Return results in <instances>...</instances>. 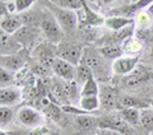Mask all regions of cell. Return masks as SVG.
Masks as SVG:
<instances>
[{"label":"cell","instance_id":"1","mask_svg":"<svg viewBox=\"0 0 153 135\" xmlns=\"http://www.w3.org/2000/svg\"><path fill=\"white\" fill-rule=\"evenodd\" d=\"M40 27L47 41L52 45H59L61 38H63V28L60 27L59 22L51 14V12L47 10L46 13H44V16L41 17Z\"/></svg>","mask_w":153,"mask_h":135},{"label":"cell","instance_id":"2","mask_svg":"<svg viewBox=\"0 0 153 135\" xmlns=\"http://www.w3.org/2000/svg\"><path fill=\"white\" fill-rule=\"evenodd\" d=\"M45 4L47 5V10L51 12V14L56 18V21L59 22V24L63 30H66V31L75 30L76 23H78V18H76L75 12L68 10V9L57 8L55 5H52L50 1H46Z\"/></svg>","mask_w":153,"mask_h":135},{"label":"cell","instance_id":"3","mask_svg":"<svg viewBox=\"0 0 153 135\" xmlns=\"http://www.w3.org/2000/svg\"><path fill=\"white\" fill-rule=\"evenodd\" d=\"M83 59L87 62V65L91 68V70L93 71L94 78L106 79L108 76L107 68L103 62V60L106 59H103L100 52H96L93 50H85L83 54Z\"/></svg>","mask_w":153,"mask_h":135},{"label":"cell","instance_id":"4","mask_svg":"<svg viewBox=\"0 0 153 135\" xmlns=\"http://www.w3.org/2000/svg\"><path fill=\"white\" fill-rule=\"evenodd\" d=\"M84 51L79 45L76 43H65V45H60L56 50V57L64 60L69 64L78 66L80 60L83 59Z\"/></svg>","mask_w":153,"mask_h":135},{"label":"cell","instance_id":"5","mask_svg":"<svg viewBox=\"0 0 153 135\" xmlns=\"http://www.w3.org/2000/svg\"><path fill=\"white\" fill-rule=\"evenodd\" d=\"M97 126L100 129L116 130L124 135H133V129L130 128V125L124 121L121 117H100Z\"/></svg>","mask_w":153,"mask_h":135},{"label":"cell","instance_id":"6","mask_svg":"<svg viewBox=\"0 0 153 135\" xmlns=\"http://www.w3.org/2000/svg\"><path fill=\"white\" fill-rule=\"evenodd\" d=\"M139 62L138 56H123L112 62V71L116 75H126L137 69Z\"/></svg>","mask_w":153,"mask_h":135},{"label":"cell","instance_id":"7","mask_svg":"<svg viewBox=\"0 0 153 135\" xmlns=\"http://www.w3.org/2000/svg\"><path fill=\"white\" fill-rule=\"evenodd\" d=\"M18 119L25 126L28 128H38L40 124L42 122V115L38 112L37 110L25 106L18 111Z\"/></svg>","mask_w":153,"mask_h":135},{"label":"cell","instance_id":"8","mask_svg":"<svg viewBox=\"0 0 153 135\" xmlns=\"http://www.w3.org/2000/svg\"><path fill=\"white\" fill-rule=\"evenodd\" d=\"M52 70L56 76L64 79L65 82H73L76 78V68H74V65L69 64L64 60L56 57V60L52 65Z\"/></svg>","mask_w":153,"mask_h":135},{"label":"cell","instance_id":"9","mask_svg":"<svg viewBox=\"0 0 153 135\" xmlns=\"http://www.w3.org/2000/svg\"><path fill=\"white\" fill-rule=\"evenodd\" d=\"M98 97L105 110H119V96L112 87H103L100 89Z\"/></svg>","mask_w":153,"mask_h":135},{"label":"cell","instance_id":"10","mask_svg":"<svg viewBox=\"0 0 153 135\" xmlns=\"http://www.w3.org/2000/svg\"><path fill=\"white\" fill-rule=\"evenodd\" d=\"M0 43H1V56H10L17 55L21 51L22 45L17 41V38L8 35L5 32H1V37H0Z\"/></svg>","mask_w":153,"mask_h":135},{"label":"cell","instance_id":"11","mask_svg":"<svg viewBox=\"0 0 153 135\" xmlns=\"http://www.w3.org/2000/svg\"><path fill=\"white\" fill-rule=\"evenodd\" d=\"M22 99V92L17 87H5L0 89V103L1 106H13L17 105Z\"/></svg>","mask_w":153,"mask_h":135},{"label":"cell","instance_id":"12","mask_svg":"<svg viewBox=\"0 0 153 135\" xmlns=\"http://www.w3.org/2000/svg\"><path fill=\"white\" fill-rule=\"evenodd\" d=\"M133 22H134V19L131 17L112 16V17L106 18V21H105V26H106L108 30L119 32V31H121V30H124V28H126L129 26H133Z\"/></svg>","mask_w":153,"mask_h":135},{"label":"cell","instance_id":"13","mask_svg":"<svg viewBox=\"0 0 153 135\" xmlns=\"http://www.w3.org/2000/svg\"><path fill=\"white\" fill-rule=\"evenodd\" d=\"M83 10H84V21L83 24L84 26H92V27H100V26H105V19L101 14H98L97 12H94L93 9H91L85 1H83Z\"/></svg>","mask_w":153,"mask_h":135},{"label":"cell","instance_id":"14","mask_svg":"<svg viewBox=\"0 0 153 135\" xmlns=\"http://www.w3.org/2000/svg\"><path fill=\"white\" fill-rule=\"evenodd\" d=\"M35 54L38 57V62L46 68H52V65H54V62L56 60L55 54L47 45H41L36 47Z\"/></svg>","mask_w":153,"mask_h":135},{"label":"cell","instance_id":"15","mask_svg":"<svg viewBox=\"0 0 153 135\" xmlns=\"http://www.w3.org/2000/svg\"><path fill=\"white\" fill-rule=\"evenodd\" d=\"M36 36H37V31H36V28H32V27H26V26H23L21 30H19L17 33H16V37L17 38V41L21 43L22 46H31L35 43L36 41Z\"/></svg>","mask_w":153,"mask_h":135},{"label":"cell","instance_id":"16","mask_svg":"<svg viewBox=\"0 0 153 135\" xmlns=\"http://www.w3.org/2000/svg\"><path fill=\"white\" fill-rule=\"evenodd\" d=\"M1 68L9 71H19L25 66V59L21 55H10V56H1L0 59Z\"/></svg>","mask_w":153,"mask_h":135},{"label":"cell","instance_id":"17","mask_svg":"<svg viewBox=\"0 0 153 135\" xmlns=\"http://www.w3.org/2000/svg\"><path fill=\"white\" fill-rule=\"evenodd\" d=\"M148 103H146L144 101H142L140 98H137L134 96H128V94H123L119 97V110L123 108H147Z\"/></svg>","mask_w":153,"mask_h":135},{"label":"cell","instance_id":"18","mask_svg":"<svg viewBox=\"0 0 153 135\" xmlns=\"http://www.w3.org/2000/svg\"><path fill=\"white\" fill-rule=\"evenodd\" d=\"M98 52L101 54V56L106 60H117L123 57V47L119 45H108V46H103L101 49H98Z\"/></svg>","mask_w":153,"mask_h":135},{"label":"cell","instance_id":"19","mask_svg":"<svg viewBox=\"0 0 153 135\" xmlns=\"http://www.w3.org/2000/svg\"><path fill=\"white\" fill-rule=\"evenodd\" d=\"M1 32H5L8 35H16V33L23 27L21 19L17 17H8L1 19Z\"/></svg>","mask_w":153,"mask_h":135},{"label":"cell","instance_id":"20","mask_svg":"<svg viewBox=\"0 0 153 135\" xmlns=\"http://www.w3.org/2000/svg\"><path fill=\"white\" fill-rule=\"evenodd\" d=\"M121 47H123L124 52L135 56L137 54H139V52L143 50V42L138 37H130L123 42Z\"/></svg>","mask_w":153,"mask_h":135},{"label":"cell","instance_id":"21","mask_svg":"<svg viewBox=\"0 0 153 135\" xmlns=\"http://www.w3.org/2000/svg\"><path fill=\"white\" fill-rule=\"evenodd\" d=\"M80 110L85 111V112H93V111L98 110L101 106V101H100L98 96H88V97H80L79 99Z\"/></svg>","mask_w":153,"mask_h":135},{"label":"cell","instance_id":"22","mask_svg":"<svg viewBox=\"0 0 153 135\" xmlns=\"http://www.w3.org/2000/svg\"><path fill=\"white\" fill-rule=\"evenodd\" d=\"M120 117L131 126L140 124V111L137 108H123L120 110Z\"/></svg>","mask_w":153,"mask_h":135},{"label":"cell","instance_id":"23","mask_svg":"<svg viewBox=\"0 0 153 135\" xmlns=\"http://www.w3.org/2000/svg\"><path fill=\"white\" fill-rule=\"evenodd\" d=\"M76 78H78L79 83H82V84H84L88 79L94 78L93 71L91 70V68L87 65V62L84 61V59L80 60L79 65L76 66Z\"/></svg>","mask_w":153,"mask_h":135},{"label":"cell","instance_id":"24","mask_svg":"<svg viewBox=\"0 0 153 135\" xmlns=\"http://www.w3.org/2000/svg\"><path fill=\"white\" fill-rule=\"evenodd\" d=\"M50 3L57 8L68 9V10H73V12L83 8L82 0H51Z\"/></svg>","mask_w":153,"mask_h":135},{"label":"cell","instance_id":"25","mask_svg":"<svg viewBox=\"0 0 153 135\" xmlns=\"http://www.w3.org/2000/svg\"><path fill=\"white\" fill-rule=\"evenodd\" d=\"M94 125H97V121H94V119L89 115H80V116H76L75 119V126L79 131H87L91 130Z\"/></svg>","mask_w":153,"mask_h":135},{"label":"cell","instance_id":"26","mask_svg":"<svg viewBox=\"0 0 153 135\" xmlns=\"http://www.w3.org/2000/svg\"><path fill=\"white\" fill-rule=\"evenodd\" d=\"M100 94V87L97 84L96 78L88 79L85 83L82 85L80 89V97H88V96H98Z\"/></svg>","mask_w":153,"mask_h":135},{"label":"cell","instance_id":"27","mask_svg":"<svg viewBox=\"0 0 153 135\" xmlns=\"http://www.w3.org/2000/svg\"><path fill=\"white\" fill-rule=\"evenodd\" d=\"M140 125L146 130V133H153V110L144 108L140 111Z\"/></svg>","mask_w":153,"mask_h":135},{"label":"cell","instance_id":"28","mask_svg":"<svg viewBox=\"0 0 153 135\" xmlns=\"http://www.w3.org/2000/svg\"><path fill=\"white\" fill-rule=\"evenodd\" d=\"M19 19H21L23 26L32 27V28H36L41 23V18L38 17L35 12H25V13H22L21 16H19Z\"/></svg>","mask_w":153,"mask_h":135},{"label":"cell","instance_id":"29","mask_svg":"<svg viewBox=\"0 0 153 135\" xmlns=\"http://www.w3.org/2000/svg\"><path fill=\"white\" fill-rule=\"evenodd\" d=\"M151 75H152L151 73L146 71L144 69H143V66H140V69H139V71H138V73L130 75V76H129V78L126 79V85H129V87L138 85V84H140L142 82L148 80Z\"/></svg>","mask_w":153,"mask_h":135},{"label":"cell","instance_id":"30","mask_svg":"<svg viewBox=\"0 0 153 135\" xmlns=\"http://www.w3.org/2000/svg\"><path fill=\"white\" fill-rule=\"evenodd\" d=\"M61 110L59 106H56V103H50L47 107L44 110L45 116H47L49 119H51L52 121H59L60 120V115H61Z\"/></svg>","mask_w":153,"mask_h":135},{"label":"cell","instance_id":"31","mask_svg":"<svg viewBox=\"0 0 153 135\" xmlns=\"http://www.w3.org/2000/svg\"><path fill=\"white\" fill-rule=\"evenodd\" d=\"M12 119H13L12 108L7 107V106H1L0 107V125H1V128H5L7 125L10 124Z\"/></svg>","mask_w":153,"mask_h":135},{"label":"cell","instance_id":"32","mask_svg":"<svg viewBox=\"0 0 153 135\" xmlns=\"http://www.w3.org/2000/svg\"><path fill=\"white\" fill-rule=\"evenodd\" d=\"M152 17H151V14L148 13V12H142V13H138L137 14V18H135V22H137V24L138 27H140V28H148L151 26V23H152Z\"/></svg>","mask_w":153,"mask_h":135},{"label":"cell","instance_id":"33","mask_svg":"<svg viewBox=\"0 0 153 135\" xmlns=\"http://www.w3.org/2000/svg\"><path fill=\"white\" fill-rule=\"evenodd\" d=\"M131 33H133V26H129L126 28H124V30L116 32L115 35L112 36V41L115 43H119V42H124L125 40H128V38L131 37Z\"/></svg>","mask_w":153,"mask_h":135},{"label":"cell","instance_id":"34","mask_svg":"<svg viewBox=\"0 0 153 135\" xmlns=\"http://www.w3.org/2000/svg\"><path fill=\"white\" fill-rule=\"evenodd\" d=\"M13 80H14V74L12 71L1 68V69H0V83H1V88L9 87L13 83Z\"/></svg>","mask_w":153,"mask_h":135},{"label":"cell","instance_id":"35","mask_svg":"<svg viewBox=\"0 0 153 135\" xmlns=\"http://www.w3.org/2000/svg\"><path fill=\"white\" fill-rule=\"evenodd\" d=\"M33 4V0H16V9L18 13H25Z\"/></svg>","mask_w":153,"mask_h":135},{"label":"cell","instance_id":"36","mask_svg":"<svg viewBox=\"0 0 153 135\" xmlns=\"http://www.w3.org/2000/svg\"><path fill=\"white\" fill-rule=\"evenodd\" d=\"M32 70H33V73L37 74V75H46V74H47V68L44 66L42 64H40V62L33 65Z\"/></svg>","mask_w":153,"mask_h":135},{"label":"cell","instance_id":"37","mask_svg":"<svg viewBox=\"0 0 153 135\" xmlns=\"http://www.w3.org/2000/svg\"><path fill=\"white\" fill-rule=\"evenodd\" d=\"M49 130L44 126H38V128H35L32 129L30 131V135H49Z\"/></svg>","mask_w":153,"mask_h":135},{"label":"cell","instance_id":"38","mask_svg":"<svg viewBox=\"0 0 153 135\" xmlns=\"http://www.w3.org/2000/svg\"><path fill=\"white\" fill-rule=\"evenodd\" d=\"M98 135H124L121 133L116 131V130H110V129H98Z\"/></svg>","mask_w":153,"mask_h":135},{"label":"cell","instance_id":"39","mask_svg":"<svg viewBox=\"0 0 153 135\" xmlns=\"http://www.w3.org/2000/svg\"><path fill=\"white\" fill-rule=\"evenodd\" d=\"M0 135H30V131H26V130H14V131H4V130H1Z\"/></svg>","mask_w":153,"mask_h":135},{"label":"cell","instance_id":"40","mask_svg":"<svg viewBox=\"0 0 153 135\" xmlns=\"http://www.w3.org/2000/svg\"><path fill=\"white\" fill-rule=\"evenodd\" d=\"M5 7L8 9V13L17 12V9H16V1H5Z\"/></svg>","mask_w":153,"mask_h":135},{"label":"cell","instance_id":"41","mask_svg":"<svg viewBox=\"0 0 153 135\" xmlns=\"http://www.w3.org/2000/svg\"><path fill=\"white\" fill-rule=\"evenodd\" d=\"M148 13L151 14V17L153 18V1L151 3V5H149V8H148Z\"/></svg>","mask_w":153,"mask_h":135},{"label":"cell","instance_id":"42","mask_svg":"<svg viewBox=\"0 0 153 135\" xmlns=\"http://www.w3.org/2000/svg\"><path fill=\"white\" fill-rule=\"evenodd\" d=\"M151 107H152V110H153V98H152V101H151Z\"/></svg>","mask_w":153,"mask_h":135},{"label":"cell","instance_id":"43","mask_svg":"<svg viewBox=\"0 0 153 135\" xmlns=\"http://www.w3.org/2000/svg\"><path fill=\"white\" fill-rule=\"evenodd\" d=\"M140 135H151V134H148V133H144V134H140Z\"/></svg>","mask_w":153,"mask_h":135},{"label":"cell","instance_id":"44","mask_svg":"<svg viewBox=\"0 0 153 135\" xmlns=\"http://www.w3.org/2000/svg\"><path fill=\"white\" fill-rule=\"evenodd\" d=\"M152 56H153V52H152Z\"/></svg>","mask_w":153,"mask_h":135},{"label":"cell","instance_id":"45","mask_svg":"<svg viewBox=\"0 0 153 135\" xmlns=\"http://www.w3.org/2000/svg\"><path fill=\"white\" fill-rule=\"evenodd\" d=\"M151 135H153V133H152V134H151Z\"/></svg>","mask_w":153,"mask_h":135},{"label":"cell","instance_id":"46","mask_svg":"<svg viewBox=\"0 0 153 135\" xmlns=\"http://www.w3.org/2000/svg\"><path fill=\"white\" fill-rule=\"evenodd\" d=\"M96 135H98V134H96Z\"/></svg>","mask_w":153,"mask_h":135}]
</instances>
